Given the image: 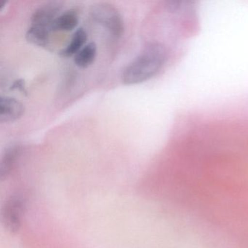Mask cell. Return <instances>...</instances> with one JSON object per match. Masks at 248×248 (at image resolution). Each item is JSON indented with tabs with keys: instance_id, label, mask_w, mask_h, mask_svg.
<instances>
[{
	"instance_id": "cell-1",
	"label": "cell",
	"mask_w": 248,
	"mask_h": 248,
	"mask_svg": "<svg viewBox=\"0 0 248 248\" xmlns=\"http://www.w3.org/2000/svg\"><path fill=\"white\" fill-rule=\"evenodd\" d=\"M168 59V48L163 43H149L139 56L126 66L122 74V81L127 85L146 82L162 69Z\"/></svg>"
},
{
	"instance_id": "cell-2",
	"label": "cell",
	"mask_w": 248,
	"mask_h": 248,
	"mask_svg": "<svg viewBox=\"0 0 248 248\" xmlns=\"http://www.w3.org/2000/svg\"><path fill=\"white\" fill-rule=\"evenodd\" d=\"M91 18L104 27L115 39L120 38L124 30V21L118 10L111 4H94L90 10Z\"/></svg>"
},
{
	"instance_id": "cell-3",
	"label": "cell",
	"mask_w": 248,
	"mask_h": 248,
	"mask_svg": "<svg viewBox=\"0 0 248 248\" xmlns=\"http://www.w3.org/2000/svg\"><path fill=\"white\" fill-rule=\"evenodd\" d=\"M24 208L25 201L20 194L13 195L4 204L1 213L2 223L11 233H16L19 231Z\"/></svg>"
},
{
	"instance_id": "cell-4",
	"label": "cell",
	"mask_w": 248,
	"mask_h": 248,
	"mask_svg": "<svg viewBox=\"0 0 248 248\" xmlns=\"http://www.w3.org/2000/svg\"><path fill=\"white\" fill-rule=\"evenodd\" d=\"M60 2H50L39 7L31 17V26L53 31V26L62 11Z\"/></svg>"
},
{
	"instance_id": "cell-5",
	"label": "cell",
	"mask_w": 248,
	"mask_h": 248,
	"mask_svg": "<svg viewBox=\"0 0 248 248\" xmlns=\"http://www.w3.org/2000/svg\"><path fill=\"white\" fill-rule=\"evenodd\" d=\"M25 112L24 104L9 96L0 97V123H14L22 117Z\"/></svg>"
},
{
	"instance_id": "cell-6",
	"label": "cell",
	"mask_w": 248,
	"mask_h": 248,
	"mask_svg": "<svg viewBox=\"0 0 248 248\" xmlns=\"http://www.w3.org/2000/svg\"><path fill=\"white\" fill-rule=\"evenodd\" d=\"M21 152L22 148L18 144L13 145L5 150L0 162V179H6L11 175Z\"/></svg>"
},
{
	"instance_id": "cell-7",
	"label": "cell",
	"mask_w": 248,
	"mask_h": 248,
	"mask_svg": "<svg viewBox=\"0 0 248 248\" xmlns=\"http://www.w3.org/2000/svg\"><path fill=\"white\" fill-rule=\"evenodd\" d=\"M88 40V34L83 28H79L74 33L71 41L66 47L61 50L60 55L68 58L75 56L85 46Z\"/></svg>"
},
{
	"instance_id": "cell-8",
	"label": "cell",
	"mask_w": 248,
	"mask_h": 248,
	"mask_svg": "<svg viewBox=\"0 0 248 248\" xmlns=\"http://www.w3.org/2000/svg\"><path fill=\"white\" fill-rule=\"evenodd\" d=\"M79 24V16L75 10H67L59 16L53 26V31H72Z\"/></svg>"
},
{
	"instance_id": "cell-9",
	"label": "cell",
	"mask_w": 248,
	"mask_h": 248,
	"mask_svg": "<svg viewBox=\"0 0 248 248\" xmlns=\"http://www.w3.org/2000/svg\"><path fill=\"white\" fill-rule=\"evenodd\" d=\"M97 56V46L95 43L85 45L83 48L74 56V62L79 67L85 69L95 62Z\"/></svg>"
},
{
	"instance_id": "cell-10",
	"label": "cell",
	"mask_w": 248,
	"mask_h": 248,
	"mask_svg": "<svg viewBox=\"0 0 248 248\" xmlns=\"http://www.w3.org/2000/svg\"><path fill=\"white\" fill-rule=\"evenodd\" d=\"M50 30L31 26L27 30L26 38L27 41L38 47H46L50 40Z\"/></svg>"
},
{
	"instance_id": "cell-11",
	"label": "cell",
	"mask_w": 248,
	"mask_h": 248,
	"mask_svg": "<svg viewBox=\"0 0 248 248\" xmlns=\"http://www.w3.org/2000/svg\"><path fill=\"white\" fill-rule=\"evenodd\" d=\"M11 90H18V91H21L24 94L27 93V90H26L25 82L22 79L16 80L11 85Z\"/></svg>"
},
{
	"instance_id": "cell-12",
	"label": "cell",
	"mask_w": 248,
	"mask_h": 248,
	"mask_svg": "<svg viewBox=\"0 0 248 248\" xmlns=\"http://www.w3.org/2000/svg\"><path fill=\"white\" fill-rule=\"evenodd\" d=\"M7 3H8L7 1H2L1 2V4H0V11H2L4 9V8L6 6Z\"/></svg>"
}]
</instances>
